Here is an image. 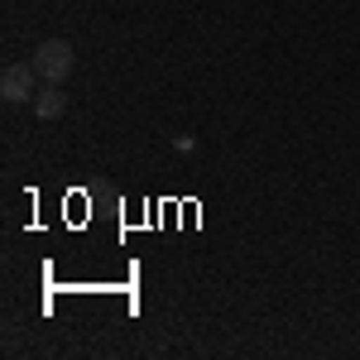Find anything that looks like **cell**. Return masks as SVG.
Segmentation results:
<instances>
[{
	"instance_id": "cell-4",
	"label": "cell",
	"mask_w": 360,
	"mask_h": 360,
	"mask_svg": "<svg viewBox=\"0 0 360 360\" xmlns=\"http://www.w3.org/2000/svg\"><path fill=\"white\" fill-rule=\"evenodd\" d=\"M173 149H178V154H193L197 139H193V135H178V139H173Z\"/></svg>"
},
{
	"instance_id": "cell-2",
	"label": "cell",
	"mask_w": 360,
	"mask_h": 360,
	"mask_svg": "<svg viewBox=\"0 0 360 360\" xmlns=\"http://www.w3.org/2000/svg\"><path fill=\"white\" fill-rule=\"evenodd\" d=\"M39 68L34 63H10L5 72H0V96L10 101V106H20V101H29V96H39Z\"/></svg>"
},
{
	"instance_id": "cell-3",
	"label": "cell",
	"mask_w": 360,
	"mask_h": 360,
	"mask_svg": "<svg viewBox=\"0 0 360 360\" xmlns=\"http://www.w3.org/2000/svg\"><path fill=\"white\" fill-rule=\"evenodd\" d=\"M63 111H68V91H63V82H44L39 96H34V115H39V120H58Z\"/></svg>"
},
{
	"instance_id": "cell-1",
	"label": "cell",
	"mask_w": 360,
	"mask_h": 360,
	"mask_svg": "<svg viewBox=\"0 0 360 360\" xmlns=\"http://www.w3.org/2000/svg\"><path fill=\"white\" fill-rule=\"evenodd\" d=\"M29 63L39 68V77H44V82H68V72H72L77 53H72V44H68V39H44V44L34 49Z\"/></svg>"
}]
</instances>
